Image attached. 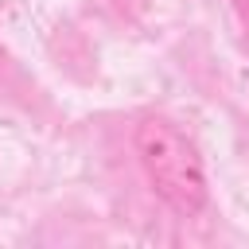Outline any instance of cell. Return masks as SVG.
Instances as JSON below:
<instances>
[{"mask_svg": "<svg viewBox=\"0 0 249 249\" xmlns=\"http://www.w3.org/2000/svg\"><path fill=\"white\" fill-rule=\"evenodd\" d=\"M132 144H136V156H140V167H144L152 191L175 214L191 218L206 206V198H210L206 167L187 132H179L163 117H144L132 132Z\"/></svg>", "mask_w": 249, "mask_h": 249, "instance_id": "1", "label": "cell"}, {"mask_svg": "<svg viewBox=\"0 0 249 249\" xmlns=\"http://www.w3.org/2000/svg\"><path fill=\"white\" fill-rule=\"evenodd\" d=\"M230 4H233V12H237V19H241V23L249 27V0H230Z\"/></svg>", "mask_w": 249, "mask_h": 249, "instance_id": "2", "label": "cell"}, {"mask_svg": "<svg viewBox=\"0 0 249 249\" xmlns=\"http://www.w3.org/2000/svg\"><path fill=\"white\" fill-rule=\"evenodd\" d=\"M0 62H4V47H0Z\"/></svg>", "mask_w": 249, "mask_h": 249, "instance_id": "3", "label": "cell"}]
</instances>
